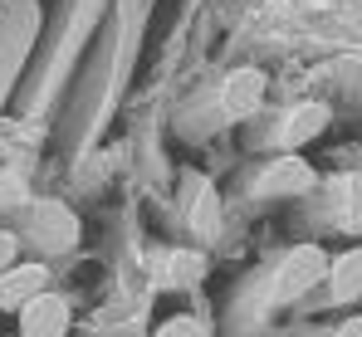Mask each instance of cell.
<instances>
[{"mask_svg":"<svg viewBox=\"0 0 362 337\" xmlns=\"http://www.w3.org/2000/svg\"><path fill=\"white\" fill-rule=\"evenodd\" d=\"M167 269H172V283H196L206 274V259L191 249H177V254H167Z\"/></svg>","mask_w":362,"mask_h":337,"instance_id":"cell-12","label":"cell"},{"mask_svg":"<svg viewBox=\"0 0 362 337\" xmlns=\"http://www.w3.org/2000/svg\"><path fill=\"white\" fill-rule=\"evenodd\" d=\"M333 220L343 225V230H358L362 225V176L333 181Z\"/></svg>","mask_w":362,"mask_h":337,"instance_id":"cell-11","label":"cell"},{"mask_svg":"<svg viewBox=\"0 0 362 337\" xmlns=\"http://www.w3.org/2000/svg\"><path fill=\"white\" fill-rule=\"evenodd\" d=\"M35 30H40V5H30V0H15V5L0 15V98H5V88L15 83L20 59L30 54Z\"/></svg>","mask_w":362,"mask_h":337,"instance_id":"cell-2","label":"cell"},{"mask_svg":"<svg viewBox=\"0 0 362 337\" xmlns=\"http://www.w3.org/2000/svg\"><path fill=\"white\" fill-rule=\"evenodd\" d=\"M323 127H328V108H323V103H299V108H289V117H284L279 142L294 152V147H303V142H313Z\"/></svg>","mask_w":362,"mask_h":337,"instance_id":"cell-10","label":"cell"},{"mask_svg":"<svg viewBox=\"0 0 362 337\" xmlns=\"http://www.w3.org/2000/svg\"><path fill=\"white\" fill-rule=\"evenodd\" d=\"M40 293H49V269L45 259H15L0 274V313H20L25 303H35Z\"/></svg>","mask_w":362,"mask_h":337,"instance_id":"cell-5","label":"cell"},{"mask_svg":"<svg viewBox=\"0 0 362 337\" xmlns=\"http://www.w3.org/2000/svg\"><path fill=\"white\" fill-rule=\"evenodd\" d=\"M333 337H362V313H353L343 328H333Z\"/></svg>","mask_w":362,"mask_h":337,"instance_id":"cell-15","label":"cell"},{"mask_svg":"<svg viewBox=\"0 0 362 337\" xmlns=\"http://www.w3.org/2000/svg\"><path fill=\"white\" fill-rule=\"evenodd\" d=\"M25 235H30L45 254H64V249L78 244V220H74V211L59 206V201H35V206L25 211Z\"/></svg>","mask_w":362,"mask_h":337,"instance_id":"cell-3","label":"cell"},{"mask_svg":"<svg viewBox=\"0 0 362 337\" xmlns=\"http://www.w3.org/2000/svg\"><path fill=\"white\" fill-rule=\"evenodd\" d=\"M328 264H333V259H328L318 244H294V249L279 259L274 279H269V303H294V298H303L318 279H328Z\"/></svg>","mask_w":362,"mask_h":337,"instance_id":"cell-1","label":"cell"},{"mask_svg":"<svg viewBox=\"0 0 362 337\" xmlns=\"http://www.w3.org/2000/svg\"><path fill=\"white\" fill-rule=\"evenodd\" d=\"M15 254H20V235L0 225V274H5V269L15 264Z\"/></svg>","mask_w":362,"mask_h":337,"instance_id":"cell-14","label":"cell"},{"mask_svg":"<svg viewBox=\"0 0 362 337\" xmlns=\"http://www.w3.org/2000/svg\"><path fill=\"white\" fill-rule=\"evenodd\" d=\"M328 293H333V303H358L362 298V244L343 249L328 264Z\"/></svg>","mask_w":362,"mask_h":337,"instance_id":"cell-9","label":"cell"},{"mask_svg":"<svg viewBox=\"0 0 362 337\" xmlns=\"http://www.w3.org/2000/svg\"><path fill=\"white\" fill-rule=\"evenodd\" d=\"M152 337H206V328H201V318H191V313H177V318H167L162 328Z\"/></svg>","mask_w":362,"mask_h":337,"instance_id":"cell-13","label":"cell"},{"mask_svg":"<svg viewBox=\"0 0 362 337\" xmlns=\"http://www.w3.org/2000/svg\"><path fill=\"white\" fill-rule=\"evenodd\" d=\"M313 186V167L299 157H274L255 176V196H303Z\"/></svg>","mask_w":362,"mask_h":337,"instance_id":"cell-6","label":"cell"},{"mask_svg":"<svg viewBox=\"0 0 362 337\" xmlns=\"http://www.w3.org/2000/svg\"><path fill=\"white\" fill-rule=\"evenodd\" d=\"M259 103H264V73L259 69H235L221 83V108H226V117H250V112H259Z\"/></svg>","mask_w":362,"mask_h":337,"instance_id":"cell-8","label":"cell"},{"mask_svg":"<svg viewBox=\"0 0 362 337\" xmlns=\"http://www.w3.org/2000/svg\"><path fill=\"white\" fill-rule=\"evenodd\" d=\"M186 220H191V235H201V240L221 235V196H216V186L206 176L186 181Z\"/></svg>","mask_w":362,"mask_h":337,"instance_id":"cell-7","label":"cell"},{"mask_svg":"<svg viewBox=\"0 0 362 337\" xmlns=\"http://www.w3.org/2000/svg\"><path fill=\"white\" fill-rule=\"evenodd\" d=\"M15 323H20V337H69V328H74V303L49 288L35 303H25L15 313Z\"/></svg>","mask_w":362,"mask_h":337,"instance_id":"cell-4","label":"cell"}]
</instances>
